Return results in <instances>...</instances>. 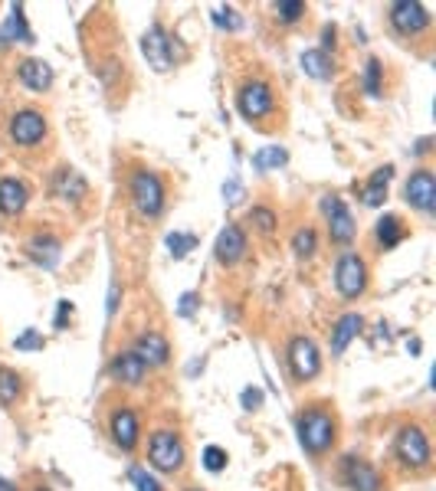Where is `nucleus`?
<instances>
[{"label": "nucleus", "instance_id": "1", "mask_svg": "<svg viewBox=\"0 0 436 491\" xmlns=\"http://www.w3.org/2000/svg\"><path fill=\"white\" fill-rule=\"evenodd\" d=\"M295 436H299V446L309 455L322 459L335 449L338 442V416L335 406L328 403H309L295 413Z\"/></svg>", "mask_w": 436, "mask_h": 491}, {"label": "nucleus", "instance_id": "2", "mask_svg": "<svg viewBox=\"0 0 436 491\" xmlns=\"http://www.w3.org/2000/svg\"><path fill=\"white\" fill-rule=\"evenodd\" d=\"M128 201L135 207L141 219H158L168 207V187H164L161 174L148 171V167H135L128 174Z\"/></svg>", "mask_w": 436, "mask_h": 491}, {"label": "nucleus", "instance_id": "3", "mask_svg": "<svg viewBox=\"0 0 436 491\" xmlns=\"http://www.w3.org/2000/svg\"><path fill=\"white\" fill-rule=\"evenodd\" d=\"M279 109V95L266 79L259 76H250L237 85V112L243 115L250 125H263L269 121Z\"/></svg>", "mask_w": 436, "mask_h": 491}, {"label": "nucleus", "instance_id": "4", "mask_svg": "<svg viewBox=\"0 0 436 491\" xmlns=\"http://www.w3.org/2000/svg\"><path fill=\"white\" fill-rule=\"evenodd\" d=\"M394 459H397L407 472H430L433 465V446H430V433L420 423H407L397 429L394 436Z\"/></svg>", "mask_w": 436, "mask_h": 491}, {"label": "nucleus", "instance_id": "5", "mask_svg": "<svg viewBox=\"0 0 436 491\" xmlns=\"http://www.w3.org/2000/svg\"><path fill=\"white\" fill-rule=\"evenodd\" d=\"M148 462L164 475L181 472L184 462H187V449H184L181 433H174V429H155V433L148 436Z\"/></svg>", "mask_w": 436, "mask_h": 491}, {"label": "nucleus", "instance_id": "6", "mask_svg": "<svg viewBox=\"0 0 436 491\" xmlns=\"http://www.w3.org/2000/svg\"><path fill=\"white\" fill-rule=\"evenodd\" d=\"M368 285H371V272H368L364 255L355 249H345L335 263V291L345 301H358L368 291Z\"/></svg>", "mask_w": 436, "mask_h": 491}, {"label": "nucleus", "instance_id": "7", "mask_svg": "<svg viewBox=\"0 0 436 491\" xmlns=\"http://www.w3.org/2000/svg\"><path fill=\"white\" fill-rule=\"evenodd\" d=\"M286 367H289L292 380L295 383H309L315 380L318 373H322V351L312 337L305 335H295L286 347Z\"/></svg>", "mask_w": 436, "mask_h": 491}, {"label": "nucleus", "instance_id": "8", "mask_svg": "<svg viewBox=\"0 0 436 491\" xmlns=\"http://www.w3.org/2000/svg\"><path fill=\"white\" fill-rule=\"evenodd\" d=\"M387 23L397 37L404 40H420L423 33H430L433 20H430V10L417 0H400V4H391L387 10Z\"/></svg>", "mask_w": 436, "mask_h": 491}, {"label": "nucleus", "instance_id": "9", "mask_svg": "<svg viewBox=\"0 0 436 491\" xmlns=\"http://www.w3.org/2000/svg\"><path fill=\"white\" fill-rule=\"evenodd\" d=\"M50 135V121L40 109H17L7 121V138L10 145L17 147H37Z\"/></svg>", "mask_w": 436, "mask_h": 491}, {"label": "nucleus", "instance_id": "10", "mask_svg": "<svg viewBox=\"0 0 436 491\" xmlns=\"http://www.w3.org/2000/svg\"><path fill=\"white\" fill-rule=\"evenodd\" d=\"M322 217H325L328 239L335 246H351L358 239V223L351 217L348 203L338 197V193H325L322 197Z\"/></svg>", "mask_w": 436, "mask_h": 491}, {"label": "nucleus", "instance_id": "11", "mask_svg": "<svg viewBox=\"0 0 436 491\" xmlns=\"http://www.w3.org/2000/svg\"><path fill=\"white\" fill-rule=\"evenodd\" d=\"M109 436L122 452H135L141 446V416L135 406H115L109 416Z\"/></svg>", "mask_w": 436, "mask_h": 491}, {"label": "nucleus", "instance_id": "12", "mask_svg": "<svg viewBox=\"0 0 436 491\" xmlns=\"http://www.w3.org/2000/svg\"><path fill=\"white\" fill-rule=\"evenodd\" d=\"M338 478L348 491H381V472L371 462H364L358 455H345L338 465Z\"/></svg>", "mask_w": 436, "mask_h": 491}, {"label": "nucleus", "instance_id": "13", "mask_svg": "<svg viewBox=\"0 0 436 491\" xmlns=\"http://www.w3.org/2000/svg\"><path fill=\"white\" fill-rule=\"evenodd\" d=\"M246 253H250V239H246V233L237 227V223H227V227L220 229L217 243H213V259H217L223 269H233V265L243 263Z\"/></svg>", "mask_w": 436, "mask_h": 491}, {"label": "nucleus", "instance_id": "14", "mask_svg": "<svg viewBox=\"0 0 436 491\" xmlns=\"http://www.w3.org/2000/svg\"><path fill=\"white\" fill-rule=\"evenodd\" d=\"M141 53H145L148 66H151L155 73H171L174 46H171V37H168V30H164L161 23L148 27V33L141 37Z\"/></svg>", "mask_w": 436, "mask_h": 491}, {"label": "nucleus", "instance_id": "15", "mask_svg": "<svg viewBox=\"0 0 436 491\" xmlns=\"http://www.w3.org/2000/svg\"><path fill=\"white\" fill-rule=\"evenodd\" d=\"M404 197H407V203L413 210H420V213H433L436 210V177L430 167H420V171H413L407 177V183H404Z\"/></svg>", "mask_w": 436, "mask_h": 491}, {"label": "nucleus", "instance_id": "16", "mask_svg": "<svg viewBox=\"0 0 436 491\" xmlns=\"http://www.w3.org/2000/svg\"><path fill=\"white\" fill-rule=\"evenodd\" d=\"M132 351H135V354L145 361L148 370L171 364V344H168V337H164L161 331H141V335L135 337Z\"/></svg>", "mask_w": 436, "mask_h": 491}, {"label": "nucleus", "instance_id": "17", "mask_svg": "<svg viewBox=\"0 0 436 491\" xmlns=\"http://www.w3.org/2000/svg\"><path fill=\"white\" fill-rule=\"evenodd\" d=\"M109 373H112V380L122 383V387H141L148 377V367L135 351H119V354L112 357Z\"/></svg>", "mask_w": 436, "mask_h": 491}, {"label": "nucleus", "instance_id": "18", "mask_svg": "<svg viewBox=\"0 0 436 491\" xmlns=\"http://www.w3.org/2000/svg\"><path fill=\"white\" fill-rule=\"evenodd\" d=\"M30 203V187L20 177H0V217H20Z\"/></svg>", "mask_w": 436, "mask_h": 491}, {"label": "nucleus", "instance_id": "19", "mask_svg": "<svg viewBox=\"0 0 436 491\" xmlns=\"http://www.w3.org/2000/svg\"><path fill=\"white\" fill-rule=\"evenodd\" d=\"M50 187H53V197L63 203H79L86 193H89V183H86V177H82L79 171H69V167H63V171L53 174V181H50Z\"/></svg>", "mask_w": 436, "mask_h": 491}, {"label": "nucleus", "instance_id": "20", "mask_svg": "<svg viewBox=\"0 0 436 491\" xmlns=\"http://www.w3.org/2000/svg\"><path fill=\"white\" fill-rule=\"evenodd\" d=\"M27 255L40 269H56V265H59V255H63V243H59L53 233H37V237H30Z\"/></svg>", "mask_w": 436, "mask_h": 491}, {"label": "nucleus", "instance_id": "21", "mask_svg": "<svg viewBox=\"0 0 436 491\" xmlns=\"http://www.w3.org/2000/svg\"><path fill=\"white\" fill-rule=\"evenodd\" d=\"M17 79L30 92H50L53 89V66L43 63V59H23L17 66Z\"/></svg>", "mask_w": 436, "mask_h": 491}, {"label": "nucleus", "instance_id": "22", "mask_svg": "<svg viewBox=\"0 0 436 491\" xmlns=\"http://www.w3.org/2000/svg\"><path fill=\"white\" fill-rule=\"evenodd\" d=\"M407 233H410L407 223H404L397 213H384V217L374 223V246L387 253V249H394V246L404 243V239H407Z\"/></svg>", "mask_w": 436, "mask_h": 491}, {"label": "nucleus", "instance_id": "23", "mask_svg": "<svg viewBox=\"0 0 436 491\" xmlns=\"http://www.w3.org/2000/svg\"><path fill=\"white\" fill-rule=\"evenodd\" d=\"M394 177V167L391 164H384V167H377V171L368 177V183H364L361 191V203L364 207H381L384 201H387V183H391Z\"/></svg>", "mask_w": 436, "mask_h": 491}, {"label": "nucleus", "instance_id": "24", "mask_svg": "<svg viewBox=\"0 0 436 491\" xmlns=\"http://www.w3.org/2000/svg\"><path fill=\"white\" fill-rule=\"evenodd\" d=\"M14 43H30V27L20 4H14V7H10V17L0 23V49H7V46Z\"/></svg>", "mask_w": 436, "mask_h": 491}, {"label": "nucleus", "instance_id": "25", "mask_svg": "<svg viewBox=\"0 0 436 491\" xmlns=\"http://www.w3.org/2000/svg\"><path fill=\"white\" fill-rule=\"evenodd\" d=\"M364 331V318L361 315H345V318H338L335 331H332V354H345L348 344L355 341L358 335Z\"/></svg>", "mask_w": 436, "mask_h": 491}, {"label": "nucleus", "instance_id": "26", "mask_svg": "<svg viewBox=\"0 0 436 491\" xmlns=\"http://www.w3.org/2000/svg\"><path fill=\"white\" fill-rule=\"evenodd\" d=\"M299 63L315 82H328L335 76V59L328 53H322V49H305V53L299 56Z\"/></svg>", "mask_w": 436, "mask_h": 491}, {"label": "nucleus", "instance_id": "27", "mask_svg": "<svg viewBox=\"0 0 436 491\" xmlns=\"http://www.w3.org/2000/svg\"><path fill=\"white\" fill-rule=\"evenodd\" d=\"M23 397V377L10 367H0V406H14Z\"/></svg>", "mask_w": 436, "mask_h": 491}, {"label": "nucleus", "instance_id": "28", "mask_svg": "<svg viewBox=\"0 0 436 491\" xmlns=\"http://www.w3.org/2000/svg\"><path fill=\"white\" fill-rule=\"evenodd\" d=\"M250 227L259 233V237H273L276 227H279V217H276L273 210L263 207V203H256L253 210H250Z\"/></svg>", "mask_w": 436, "mask_h": 491}, {"label": "nucleus", "instance_id": "29", "mask_svg": "<svg viewBox=\"0 0 436 491\" xmlns=\"http://www.w3.org/2000/svg\"><path fill=\"white\" fill-rule=\"evenodd\" d=\"M273 13L279 23H286V27H295L299 20H305V13H309V7L302 4V0H279V4H273Z\"/></svg>", "mask_w": 436, "mask_h": 491}, {"label": "nucleus", "instance_id": "30", "mask_svg": "<svg viewBox=\"0 0 436 491\" xmlns=\"http://www.w3.org/2000/svg\"><path fill=\"white\" fill-rule=\"evenodd\" d=\"M381 79H384V63L377 59V56H371V59H368V66H364V76H361L364 92H368L371 99H377V95H381Z\"/></svg>", "mask_w": 436, "mask_h": 491}, {"label": "nucleus", "instance_id": "31", "mask_svg": "<svg viewBox=\"0 0 436 491\" xmlns=\"http://www.w3.org/2000/svg\"><path fill=\"white\" fill-rule=\"evenodd\" d=\"M318 249V237H315V229L312 227H302L295 229V237H292V253L299 255V259H312Z\"/></svg>", "mask_w": 436, "mask_h": 491}, {"label": "nucleus", "instance_id": "32", "mask_svg": "<svg viewBox=\"0 0 436 491\" xmlns=\"http://www.w3.org/2000/svg\"><path fill=\"white\" fill-rule=\"evenodd\" d=\"M210 17H213V27H217V30H230V33H233V30L243 27V17H240L233 7H223V4L210 10Z\"/></svg>", "mask_w": 436, "mask_h": 491}, {"label": "nucleus", "instance_id": "33", "mask_svg": "<svg viewBox=\"0 0 436 491\" xmlns=\"http://www.w3.org/2000/svg\"><path fill=\"white\" fill-rule=\"evenodd\" d=\"M286 161H289V151H286V147H263V151L256 155V167H259V171H276V167H282Z\"/></svg>", "mask_w": 436, "mask_h": 491}, {"label": "nucleus", "instance_id": "34", "mask_svg": "<svg viewBox=\"0 0 436 491\" xmlns=\"http://www.w3.org/2000/svg\"><path fill=\"white\" fill-rule=\"evenodd\" d=\"M194 246H197V237H194V233H177V229H174L171 237H168V249H171L174 259H184Z\"/></svg>", "mask_w": 436, "mask_h": 491}, {"label": "nucleus", "instance_id": "35", "mask_svg": "<svg viewBox=\"0 0 436 491\" xmlns=\"http://www.w3.org/2000/svg\"><path fill=\"white\" fill-rule=\"evenodd\" d=\"M227 462H230V455H227V449H220V446H207L204 449V469L207 472H223L227 469Z\"/></svg>", "mask_w": 436, "mask_h": 491}, {"label": "nucleus", "instance_id": "36", "mask_svg": "<svg viewBox=\"0 0 436 491\" xmlns=\"http://www.w3.org/2000/svg\"><path fill=\"white\" fill-rule=\"evenodd\" d=\"M128 478H132V485H135L138 491H164L155 475L148 472V469H138V465L132 469V475H128Z\"/></svg>", "mask_w": 436, "mask_h": 491}, {"label": "nucleus", "instance_id": "37", "mask_svg": "<svg viewBox=\"0 0 436 491\" xmlns=\"http://www.w3.org/2000/svg\"><path fill=\"white\" fill-rule=\"evenodd\" d=\"M14 347H17V351H43V335L30 327V331H23V335L14 341Z\"/></svg>", "mask_w": 436, "mask_h": 491}, {"label": "nucleus", "instance_id": "38", "mask_svg": "<svg viewBox=\"0 0 436 491\" xmlns=\"http://www.w3.org/2000/svg\"><path fill=\"white\" fill-rule=\"evenodd\" d=\"M197 305H200L197 291H187V295H181V301H177V311H181V318H191L194 311H197Z\"/></svg>", "mask_w": 436, "mask_h": 491}, {"label": "nucleus", "instance_id": "39", "mask_svg": "<svg viewBox=\"0 0 436 491\" xmlns=\"http://www.w3.org/2000/svg\"><path fill=\"white\" fill-rule=\"evenodd\" d=\"M73 318V301H59V305H56V318H53V327L56 331H63L66 327V321Z\"/></svg>", "mask_w": 436, "mask_h": 491}, {"label": "nucleus", "instance_id": "40", "mask_svg": "<svg viewBox=\"0 0 436 491\" xmlns=\"http://www.w3.org/2000/svg\"><path fill=\"white\" fill-rule=\"evenodd\" d=\"M240 403H243V409H259V406H263V393L256 390V387H250V390H243Z\"/></svg>", "mask_w": 436, "mask_h": 491}, {"label": "nucleus", "instance_id": "41", "mask_svg": "<svg viewBox=\"0 0 436 491\" xmlns=\"http://www.w3.org/2000/svg\"><path fill=\"white\" fill-rule=\"evenodd\" d=\"M119 301H122V289H119V285H112V289H109V305H105V315H109V318L119 315Z\"/></svg>", "mask_w": 436, "mask_h": 491}, {"label": "nucleus", "instance_id": "42", "mask_svg": "<svg viewBox=\"0 0 436 491\" xmlns=\"http://www.w3.org/2000/svg\"><path fill=\"white\" fill-rule=\"evenodd\" d=\"M0 491H17V485L10 482V478H4V475H0Z\"/></svg>", "mask_w": 436, "mask_h": 491}, {"label": "nucleus", "instance_id": "43", "mask_svg": "<svg viewBox=\"0 0 436 491\" xmlns=\"http://www.w3.org/2000/svg\"><path fill=\"white\" fill-rule=\"evenodd\" d=\"M33 491H53V488H46V485H40V488H33Z\"/></svg>", "mask_w": 436, "mask_h": 491}, {"label": "nucleus", "instance_id": "44", "mask_svg": "<svg viewBox=\"0 0 436 491\" xmlns=\"http://www.w3.org/2000/svg\"><path fill=\"white\" fill-rule=\"evenodd\" d=\"M187 491H204V488H187Z\"/></svg>", "mask_w": 436, "mask_h": 491}]
</instances>
